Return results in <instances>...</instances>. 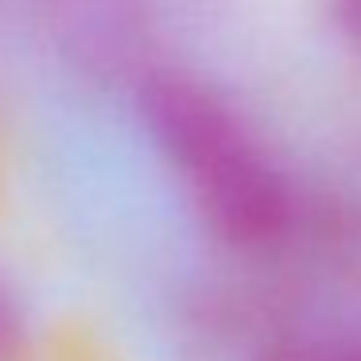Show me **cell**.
Wrapping results in <instances>:
<instances>
[{"label": "cell", "mask_w": 361, "mask_h": 361, "mask_svg": "<svg viewBox=\"0 0 361 361\" xmlns=\"http://www.w3.org/2000/svg\"><path fill=\"white\" fill-rule=\"evenodd\" d=\"M144 133L221 245L264 257L295 237L303 198L252 121L187 71H148L136 90Z\"/></svg>", "instance_id": "cell-1"}, {"label": "cell", "mask_w": 361, "mask_h": 361, "mask_svg": "<svg viewBox=\"0 0 361 361\" xmlns=\"http://www.w3.org/2000/svg\"><path fill=\"white\" fill-rule=\"evenodd\" d=\"M47 12L82 43V51L113 55L140 27V0H43Z\"/></svg>", "instance_id": "cell-2"}, {"label": "cell", "mask_w": 361, "mask_h": 361, "mask_svg": "<svg viewBox=\"0 0 361 361\" xmlns=\"http://www.w3.org/2000/svg\"><path fill=\"white\" fill-rule=\"evenodd\" d=\"M268 361H361V334L353 330H311L272 345Z\"/></svg>", "instance_id": "cell-3"}, {"label": "cell", "mask_w": 361, "mask_h": 361, "mask_svg": "<svg viewBox=\"0 0 361 361\" xmlns=\"http://www.w3.org/2000/svg\"><path fill=\"white\" fill-rule=\"evenodd\" d=\"M24 342H27V322L24 311H20V299L0 280V361H16L24 353Z\"/></svg>", "instance_id": "cell-4"}, {"label": "cell", "mask_w": 361, "mask_h": 361, "mask_svg": "<svg viewBox=\"0 0 361 361\" xmlns=\"http://www.w3.org/2000/svg\"><path fill=\"white\" fill-rule=\"evenodd\" d=\"M330 16H334L342 39L353 51H361V0H330Z\"/></svg>", "instance_id": "cell-5"}]
</instances>
